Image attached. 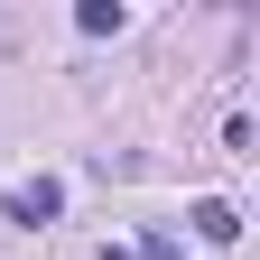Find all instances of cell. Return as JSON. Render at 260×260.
<instances>
[{"instance_id": "1", "label": "cell", "mask_w": 260, "mask_h": 260, "mask_svg": "<svg viewBox=\"0 0 260 260\" xmlns=\"http://www.w3.org/2000/svg\"><path fill=\"white\" fill-rule=\"evenodd\" d=\"M56 205H65V186H56V177H28V186H10V223H28V233H38Z\"/></svg>"}, {"instance_id": "2", "label": "cell", "mask_w": 260, "mask_h": 260, "mask_svg": "<svg viewBox=\"0 0 260 260\" xmlns=\"http://www.w3.org/2000/svg\"><path fill=\"white\" fill-rule=\"evenodd\" d=\"M186 223H195L205 242H242V214L223 205V195H195V214H186Z\"/></svg>"}, {"instance_id": "3", "label": "cell", "mask_w": 260, "mask_h": 260, "mask_svg": "<svg viewBox=\"0 0 260 260\" xmlns=\"http://www.w3.org/2000/svg\"><path fill=\"white\" fill-rule=\"evenodd\" d=\"M75 28H84V38H112V28H121V0H84Z\"/></svg>"}, {"instance_id": "4", "label": "cell", "mask_w": 260, "mask_h": 260, "mask_svg": "<svg viewBox=\"0 0 260 260\" xmlns=\"http://www.w3.org/2000/svg\"><path fill=\"white\" fill-rule=\"evenodd\" d=\"M130 260H186V242H177V233H149V242L130 251Z\"/></svg>"}]
</instances>
